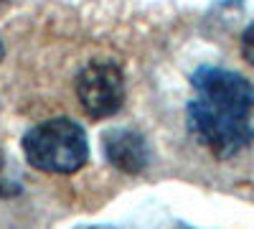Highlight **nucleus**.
<instances>
[{
	"label": "nucleus",
	"instance_id": "1",
	"mask_svg": "<svg viewBox=\"0 0 254 229\" xmlns=\"http://www.w3.org/2000/svg\"><path fill=\"white\" fill-rule=\"evenodd\" d=\"M193 99L188 102L186 125L201 148L216 158H234L254 140L252 110L254 84L231 69L198 67L190 76Z\"/></svg>",
	"mask_w": 254,
	"mask_h": 229
},
{
	"label": "nucleus",
	"instance_id": "2",
	"mask_svg": "<svg viewBox=\"0 0 254 229\" xmlns=\"http://www.w3.org/2000/svg\"><path fill=\"white\" fill-rule=\"evenodd\" d=\"M26 160L46 173H76L89 160V140L79 122L69 117L46 120L20 140Z\"/></svg>",
	"mask_w": 254,
	"mask_h": 229
},
{
	"label": "nucleus",
	"instance_id": "3",
	"mask_svg": "<svg viewBox=\"0 0 254 229\" xmlns=\"http://www.w3.org/2000/svg\"><path fill=\"white\" fill-rule=\"evenodd\" d=\"M76 99L92 120H104L125 105V74L115 61H89L74 79Z\"/></svg>",
	"mask_w": 254,
	"mask_h": 229
},
{
	"label": "nucleus",
	"instance_id": "4",
	"mask_svg": "<svg viewBox=\"0 0 254 229\" xmlns=\"http://www.w3.org/2000/svg\"><path fill=\"white\" fill-rule=\"evenodd\" d=\"M102 148H104V158L110 160V165H115L117 171L137 176L147 168L150 163V148L142 133L132 130V128H112L102 135Z\"/></svg>",
	"mask_w": 254,
	"mask_h": 229
},
{
	"label": "nucleus",
	"instance_id": "5",
	"mask_svg": "<svg viewBox=\"0 0 254 229\" xmlns=\"http://www.w3.org/2000/svg\"><path fill=\"white\" fill-rule=\"evenodd\" d=\"M242 56L254 67V23L247 26V31L242 33Z\"/></svg>",
	"mask_w": 254,
	"mask_h": 229
},
{
	"label": "nucleus",
	"instance_id": "6",
	"mask_svg": "<svg viewBox=\"0 0 254 229\" xmlns=\"http://www.w3.org/2000/svg\"><path fill=\"white\" fill-rule=\"evenodd\" d=\"M79 229H117L112 224H89V227H79Z\"/></svg>",
	"mask_w": 254,
	"mask_h": 229
},
{
	"label": "nucleus",
	"instance_id": "7",
	"mask_svg": "<svg viewBox=\"0 0 254 229\" xmlns=\"http://www.w3.org/2000/svg\"><path fill=\"white\" fill-rule=\"evenodd\" d=\"M3 56H5V46H3V38H0V61H3Z\"/></svg>",
	"mask_w": 254,
	"mask_h": 229
},
{
	"label": "nucleus",
	"instance_id": "8",
	"mask_svg": "<svg viewBox=\"0 0 254 229\" xmlns=\"http://www.w3.org/2000/svg\"><path fill=\"white\" fill-rule=\"evenodd\" d=\"M0 3H5V0H0Z\"/></svg>",
	"mask_w": 254,
	"mask_h": 229
}]
</instances>
